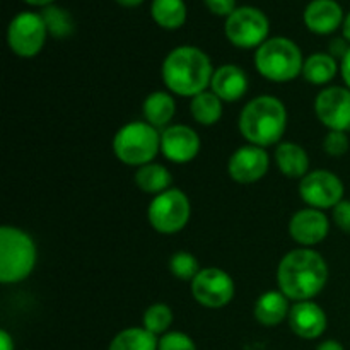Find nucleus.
<instances>
[{
  "label": "nucleus",
  "instance_id": "obj_1",
  "mask_svg": "<svg viewBox=\"0 0 350 350\" xmlns=\"http://www.w3.org/2000/svg\"><path fill=\"white\" fill-rule=\"evenodd\" d=\"M328 265L323 256L311 248L287 253L277 269V282L289 299L310 301L327 286Z\"/></svg>",
  "mask_w": 350,
  "mask_h": 350
},
{
  "label": "nucleus",
  "instance_id": "obj_2",
  "mask_svg": "<svg viewBox=\"0 0 350 350\" xmlns=\"http://www.w3.org/2000/svg\"><path fill=\"white\" fill-rule=\"evenodd\" d=\"M161 74L167 91L181 98H195L211 85L214 67L205 51L185 44L167 53Z\"/></svg>",
  "mask_w": 350,
  "mask_h": 350
},
{
  "label": "nucleus",
  "instance_id": "obj_3",
  "mask_svg": "<svg viewBox=\"0 0 350 350\" xmlns=\"http://www.w3.org/2000/svg\"><path fill=\"white\" fill-rule=\"evenodd\" d=\"M239 132L252 146L270 147L279 142L287 129V109L273 96H258L243 108Z\"/></svg>",
  "mask_w": 350,
  "mask_h": 350
},
{
  "label": "nucleus",
  "instance_id": "obj_4",
  "mask_svg": "<svg viewBox=\"0 0 350 350\" xmlns=\"http://www.w3.org/2000/svg\"><path fill=\"white\" fill-rule=\"evenodd\" d=\"M36 245L26 231L14 226L0 228V282L26 280L36 267Z\"/></svg>",
  "mask_w": 350,
  "mask_h": 350
},
{
  "label": "nucleus",
  "instance_id": "obj_5",
  "mask_svg": "<svg viewBox=\"0 0 350 350\" xmlns=\"http://www.w3.org/2000/svg\"><path fill=\"white\" fill-rule=\"evenodd\" d=\"M255 67L267 81L291 82L303 74V51L289 38H269L256 48Z\"/></svg>",
  "mask_w": 350,
  "mask_h": 350
},
{
  "label": "nucleus",
  "instance_id": "obj_6",
  "mask_svg": "<svg viewBox=\"0 0 350 350\" xmlns=\"http://www.w3.org/2000/svg\"><path fill=\"white\" fill-rule=\"evenodd\" d=\"M113 152L126 166H146L161 152V132L147 122L126 123L113 137Z\"/></svg>",
  "mask_w": 350,
  "mask_h": 350
},
{
  "label": "nucleus",
  "instance_id": "obj_7",
  "mask_svg": "<svg viewBox=\"0 0 350 350\" xmlns=\"http://www.w3.org/2000/svg\"><path fill=\"white\" fill-rule=\"evenodd\" d=\"M191 205L187 193L178 188H170L156 195L147 208V219L159 234H176L188 224Z\"/></svg>",
  "mask_w": 350,
  "mask_h": 350
},
{
  "label": "nucleus",
  "instance_id": "obj_8",
  "mask_svg": "<svg viewBox=\"0 0 350 350\" xmlns=\"http://www.w3.org/2000/svg\"><path fill=\"white\" fill-rule=\"evenodd\" d=\"M226 38L238 48H258L269 40L270 23L256 7H238L224 24Z\"/></svg>",
  "mask_w": 350,
  "mask_h": 350
},
{
  "label": "nucleus",
  "instance_id": "obj_9",
  "mask_svg": "<svg viewBox=\"0 0 350 350\" xmlns=\"http://www.w3.org/2000/svg\"><path fill=\"white\" fill-rule=\"evenodd\" d=\"M48 29L41 14L21 12L10 21L7 27L9 48L23 58H33L43 50Z\"/></svg>",
  "mask_w": 350,
  "mask_h": 350
},
{
  "label": "nucleus",
  "instance_id": "obj_10",
  "mask_svg": "<svg viewBox=\"0 0 350 350\" xmlns=\"http://www.w3.org/2000/svg\"><path fill=\"white\" fill-rule=\"evenodd\" d=\"M234 280L226 270L217 267L202 269L191 280V294L195 301L208 310L228 306L234 297Z\"/></svg>",
  "mask_w": 350,
  "mask_h": 350
},
{
  "label": "nucleus",
  "instance_id": "obj_11",
  "mask_svg": "<svg viewBox=\"0 0 350 350\" xmlns=\"http://www.w3.org/2000/svg\"><path fill=\"white\" fill-rule=\"evenodd\" d=\"M299 195L311 208H334L344 200V183L332 171H311L301 180Z\"/></svg>",
  "mask_w": 350,
  "mask_h": 350
},
{
  "label": "nucleus",
  "instance_id": "obj_12",
  "mask_svg": "<svg viewBox=\"0 0 350 350\" xmlns=\"http://www.w3.org/2000/svg\"><path fill=\"white\" fill-rule=\"evenodd\" d=\"M314 113L330 132L350 130V89L342 85L325 88L314 99Z\"/></svg>",
  "mask_w": 350,
  "mask_h": 350
},
{
  "label": "nucleus",
  "instance_id": "obj_13",
  "mask_svg": "<svg viewBox=\"0 0 350 350\" xmlns=\"http://www.w3.org/2000/svg\"><path fill=\"white\" fill-rule=\"evenodd\" d=\"M270 166V157L263 147L243 146L232 152L228 161V173L236 183H256L267 174Z\"/></svg>",
  "mask_w": 350,
  "mask_h": 350
},
{
  "label": "nucleus",
  "instance_id": "obj_14",
  "mask_svg": "<svg viewBox=\"0 0 350 350\" xmlns=\"http://www.w3.org/2000/svg\"><path fill=\"white\" fill-rule=\"evenodd\" d=\"M200 137L191 126L170 125L161 132V152L167 161L187 164L197 157Z\"/></svg>",
  "mask_w": 350,
  "mask_h": 350
},
{
  "label": "nucleus",
  "instance_id": "obj_15",
  "mask_svg": "<svg viewBox=\"0 0 350 350\" xmlns=\"http://www.w3.org/2000/svg\"><path fill=\"white\" fill-rule=\"evenodd\" d=\"M330 231V222L323 214V211L318 208H303L297 211L289 221V232L296 243H299L304 248L318 245L323 241Z\"/></svg>",
  "mask_w": 350,
  "mask_h": 350
},
{
  "label": "nucleus",
  "instance_id": "obj_16",
  "mask_svg": "<svg viewBox=\"0 0 350 350\" xmlns=\"http://www.w3.org/2000/svg\"><path fill=\"white\" fill-rule=\"evenodd\" d=\"M287 320L294 335L304 340L320 338L328 327V318L323 308L313 301H301L294 304Z\"/></svg>",
  "mask_w": 350,
  "mask_h": 350
},
{
  "label": "nucleus",
  "instance_id": "obj_17",
  "mask_svg": "<svg viewBox=\"0 0 350 350\" xmlns=\"http://www.w3.org/2000/svg\"><path fill=\"white\" fill-rule=\"evenodd\" d=\"M344 10L337 0H311L304 9V24L314 34H330L344 24Z\"/></svg>",
  "mask_w": 350,
  "mask_h": 350
},
{
  "label": "nucleus",
  "instance_id": "obj_18",
  "mask_svg": "<svg viewBox=\"0 0 350 350\" xmlns=\"http://www.w3.org/2000/svg\"><path fill=\"white\" fill-rule=\"evenodd\" d=\"M211 89L222 101H239L246 94V91H248V75L238 65H221L217 70H214Z\"/></svg>",
  "mask_w": 350,
  "mask_h": 350
},
{
  "label": "nucleus",
  "instance_id": "obj_19",
  "mask_svg": "<svg viewBox=\"0 0 350 350\" xmlns=\"http://www.w3.org/2000/svg\"><path fill=\"white\" fill-rule=\"evenodd\" d=\"M289 297L282 291H269L263 293L256 299L253 314L255 320L263 327H277L282 323L286 318H289Z\"/></svg>",
  "mask_w": 350,
  "mask_h": 350
},
{
  "label": "nucleus",
  "instance_id": "obj_20",
  "mask_svg": "<svg viewBox=\"0 0 350 350\" xmlns=\"http://www.w3.org/2000/svg\"><path fill=\"white\" fill-rule=\"evenodd\" d=\"M275 163L280 173L287 178L303 180L310 170V157L303 146L296 142H282L275 149Z\"/></svg>",
  "mask_w": 350,
  "mask_h": 350
},
{
  "label": "nucleus",
  "instance_id": "obj_21",
  "mask_svg": "<svg viewBox=\"0 0 350 350\" xmlns=\"http://www.w3.org/2000/svg\"><path fill=\"white\" fill-rule=\"evenodd\" d=\"M144 118L154 129H166L170 126L171 120L174 118L176 113V103L174 98L166 91H154L144 99L142 105Z\"/></svg>",
  "mask_w": 350,
  "mask_h": 350
},
{
  "label": "nucleus",
  "instance_id": "obj_22",
  "mask_svg": "<svg viewBox=\"0 0 350 350\" xmlns=\"http://www.w3.org/2000/svg\"><path fill=\"white\" fill-rule=\"evenodd\" d=\"M171 183H173V178H171L170 170L166 166H163V164L149 163L146 166L137 167L135 185L144 193H149L156 197V195L170 190Z\"/></svg>",
  "mask_w": 350,
  "mask_h": 350
},
{
  "label": "nucleus",
  "instance_id": "obj_23",
  "mask_svg": "<svg viewBox=\"0 0 350 350\" xmlns=\"http://www.w3.org/2000/svg\"><path fill=\"white\" fill-rule=\"evenodd\" d=\"M337 72V58L330 53H313L304 60L303 77L313 85L328 84L334 81Z\"/></svg>",
  "mask_w": 350,
  "mask_h": 350
},
{
  "label": "nucleus",
  "instance_id": "obj_24",
  "mask_svg": "<svg viewBox=\"0 0 350 350\" xmlns=\"http://www.w3.org/2000/svg\"><path fill=\"white\" fill-rule=\"evenodd\" d=\"M150 16L163 29H178L187 23V5L183 0H152Z\"/></svg>",
  "mask_w": 350,
  "mask_h": 350
},
{
  "label": "nucleus",
  "instance_id": "obj_25",
  "mask_svg": "<svg viewBox=\"0 0 350 350\" xmlns=\"http://www.w3.org/2000/svg\"><path fill=\"white\" fill-rule=\"evenodd\" d=\"M159 337L144 327H130L113 337L108 350H157Z\"/></svg>",
  "mask_w": 350,
  "mask_h": 350
},
{
  "label": "nucleus",
  "instance_id": "obj_26",
  "mask_svg": "<svg viewBox=\"0 0 350 350\" xmlns=\"http://www.w3.org/2000/svg\"><path fill=\"white\" fill-rule=\"evenodd\" d=\"M222 99L212 91H204L191 98L190 113L197 123L204 126L215 125L222 118Z\"/></svg>",
  "mask_w": 350,
  "mask_h": 350
},
{
  "label": "nucleus",
  "instance_id": "obj_27",
  "mask_svg": "<svg viewBox=\"0 0 350 350\" xmlns=\"http://www.w3.org/2000/svg\"><path fill=\"white\" fill-rule=\"evenodd\" d=\"M41 17H43L44 24H46L48 34L58 38V40L68 38L74 33V21H72V16L67 10L60 9V7H44L43 12H41Z\"/></svg>",
  "mask_w": 350,
  "mask_h": 350
},
{
  "label": "nucleus",
  "instance_id": "obj_28",
  "mask_svg": "<svg viewBox=\"0 0 350 350\" xmlns=\"http://www.w3.org/2000/svg\"><path fill=\"white\" fill-rule=\"evenodd\" d=\"M173 310H171L167 304L156 303L152 306H149L144 313L142 323L146 330H149L150 334H154L156 337H163L164 334H167L173 325Z\"/></svg>",
  "mask_w": 350,
  "mask_h": 350
},
{
  "label": "nucleus",
  "instance_id": "obj_29",
  "mask_svg": "<svg viewBox=\"0 0 350 350\" xmlns=\"http://www.w3.org/2000/svg\"><path fill=\"white\" fill-rule=\"evenodd\" d=\"M170 270L173 273V277H176V279L193 280L202 269L198 265V260L191 253L178 252L171 256Z\"/></svg>",
  "mask_w": 350,
  "mask_h": 350
},
{
  "label": "nucleus",
  "instance_id": "obj_30",
  "mask_svg": "<svg viewBox=\"0 0 350 350\" xmlns=\"http://www.w3.org/2000/svg\"><path fill=\"white\" fill-rule=\"evenodd\" d=\"M157 350H197L193 338L183 332H167L159 337Z\"/></svg>",
  "mask_w": 350,
  "mask_h": 350
},
{
  "label": "nucleus",
  "instance_id": "obj_31",
  "mask_svg": "<svg viewBox=\"0 0 350 350\" xmlns=\"http://www.w3.org/2000/svg\"><path fill=\"white\" fill-rule=\"evenodd\" d=\"M350 147L349 137L345 132H328V135L323 139V149L328 156L340 157L347 154Z\"/></svg>",
  "mask_w": 350,
  "mask_h": 350
},
{
  "label": "nucleus",
  "instance_id": "obj_32",
  "mask_svg": "<svg viewBox=\"0 0 350 350\" xmlns=\"http://www.w3.org/2000/svg\"><path fill=\"white\" fill-rule=\"evenodd\" d=\"M334 221L344 232L350 234V200H342L334 207Z\"/></svg>",
  "mask_w": 350,
  "mask_h": 350
},
{
  "label": "nucleus",
  "instance_id": "obj_33",
  "mask_svg": "<svg viewBox=\"0 0 350 350\" xmlns=\"http://www.w3.org/2000/svg\"><path fill=\"white\" fill-rule=\"evenodd\" d=\"M204 3L212 14L221 17H229L238 9L236 7V0H204Z\"/></svg>",
  "mask_w": 350,
  "mask_h": 350
},
{
  "label": "nucleus",
  "instance_id": "obj_34",
  "mask_svg": "<svg viewBox=\"0 0 350 350\" xmlns=\"http://www.w3.org/2000/svg\"><path fill=\"white\" fill-rule=\"evenodd\" d=\"M342 77H344L345 81V85L350 89V48L347 50V53L344 55V58H342Z\"/></svg>",
  "mask_w": 350,
  "mask_h": 350
},
{
  "label": "nucleus",
  "instance_id": "obj_35",
  "mask_svg": "<svg viewBox=\"0 0 350 350\" xmlns=\"http://www.w3.org/2000/svg\"><path fill=\"white\" fill-rule=\"evenodd\" d=\"M0 350H16L14 338L10 337V334L7 330L0 332Z\"/></svg>",
  "mask_w": 350,
  "mask_h": 350
},
{
  "label": "nucleus",
  "instance_id": "obj_36",
  "mask_svg": "<svg viewBox=\"0 0 350 350\" xmlns=\"http://www.w3.org/2000/svg\"><path fill=\"white\" fill-rule=\"evenodd\" d=\"M317 350H345L344 345L337 340H325L318 345Z\"/></svg>",
  "mask_w": 350,
  "mask_h": 350
},
{
  "label": "nucleus",
  "instance_id": "obj_37",
  "mask_svg": "<svg viewBox=\"0 0 350 350\" xmlns=\"http://www.w3.org/2000/svg\"><path fill=\"white\" fill-rule=\"evenodd\" d=\"M116 3H118V5H122V7H126V9H133V7H139V5H142L144 3V0H115Z\"/></svg>",
  "mask_w": 350,
  "mask_h": 350
},
{
  "label": "nucleus",
  "instance_id": "obj_38",
  "mask_svg": "<svg viewBox=\"0 0 350 350\" xmlns=\"http://www.w3.org/2000/svg\"><path fill=\"white\" fill-rule=\"evenodd\" d=\"M342 34H344V40L350 43V12L345 16L344 24H342Z\"/></svg>",
  "mask_w": 350,
  "mask_h": 350
},
{
  "label": "nucleus",
  "instance_id": "obj_39",
  "mask_svg": "<svg viewBox=\"0 0 350 350\" xmlns=\"http://www.w3.org/2000/svg\"><path fill=\"white\" fill-rule=\"evenodd\" d=\"M23 2L29 3V5L34 7H48L55 2V0H23Z\"/></svg>",
  "mask_w": 350,
  "mask_h": 350
}]
</instances>
